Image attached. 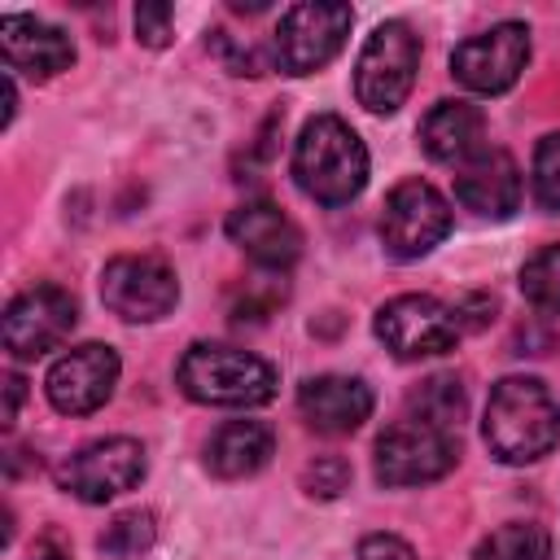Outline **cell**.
Instances as JSON below:
<instances>
[{
	"label": "cell",
	"instance_id": "6da1fadb",
	"mask_svg": "<svg viewBox=\"0 0 560 560\" xmlns=\"http://www.w3.org/2000/svg\"><path fill=\"white\" fill-rule=\"evenodd\" d=\"M481 438L499 464H534L560 442V402L538 376H503L486 398Z\"/></svg>",
	"mask_w": 560,
	"mask_h": 560
},
{
	"label": "cell",
	"instance_id": "7a4b0ae2",
	"mask_svg": "<svg viewBox=\"0 0 560 560\" xmlns=\"http://www.w3.org/2000/svg\"><path fill=\"white\" fill-rule=\"evenodd\" d=\"M293 179L319 206H350L368 184V149L337 114H315L293 140Z\"/></svg>",
	"mask_w": 560,
	"mask_h": 560
},
{
	"label": "cell",
	"instance_id": "3957f363",
	"mask_svg": "<svg viewBox=\"0 0 560 560\" xmlns=\"http://www.w3.org/2000/svg\"><path fill=\"white\" fill-rule=\"evenodd\" d=\"M179 389L206 407H262L276 398V368L241 346L197 341L175 368Z\"/></svg>",
	"mask_w": 560,
	"mask_h": 560
},
{
	"label": "cell",
	"instance_id": "277c9868",
	"mask_svg": "<svg viewBox=\"0 0 560 560\" xmlns=\"http://www.w3.org/2000/svg\"><path fill=\"white\" fill-rule=\"evenodd\" d=\"M420 39L407 22H381L359 61H354V96L368 114H398L416 88Z\"/></svg>",
	"mask_w": 560,
	"mask_h": 560
},
{
	"label": "cell",
	"instance_id": "5b68a950",
	"mask_svg": "<svg viewBox=\"0 0 560 560\" xmlns=\"http://www.w3.org/2000/svg\"><path fill=\"white\" fill-rule=\"evenodd\" d=\"M459 459V438L451 429H438L429 420H394L376 446H372V468H376V481L381 486H429V481H442Z\"/></svg>",
	"mask_w": 560,
	"mask_h": 560
},
{
	"label": "cell",
	"instance_id": "8992f818",
	"mask_svg": "<svg viewBox=\"0 0 560 560\" xmlns=\"http://www.w3.org/2000/svg\"><path fill=\"white\" fill-rule=\"evenodd\" d=\"M350 22H354L350 4L315 0V4L284 9L280 22H276V35H271V66L284 70V74H315V70H324L341 52V44L350 35Z\"/></svg>",
	"mask_w": 560,
	"mask_h": 560
},
{
	"label": "cell",
	"instance_id": "52a82bcc",
	"mask_svg": "<svg viewBox=\"0 0 560 560\" xmlns=\"http://www.w3.org/2000/svg\"><path fill=\"white\" fill-rule=\"evenodd\" d=\"M381 346L394 354V359H433V354H446L455 350V341L464 337V324L455 315V306L429 298V293H402V298H389L376 319H372Z\"/></svg>",
	"mask_w": 560,
	"mask_h": 560
},
{
	"label": "cell",
	"instance_id": "ba28073f",
	"mask_svg": "<svg viewBox=\"0 0 560 560\" xmlns=\"http://www.w3.org/2000/svg\"><path fill=\"white\" fill-rule=\"evenodd\" d=\"M451 232V206L429 179H402L389 188L381 210V245L389 258L411 262L442 245Z\"/></svg>",
	"mask_w": 560,
	"mask_h": 560
},
{
	"label": "cell",
	"instance_id": "9c48e42d",
	"mask_svg": "<svg viewBox=\"0 0 560 560\" xmlns=\"http://www.w3.org/2000/svg\"><path fill=\"white\" fill-rule=\"evenodd\" d=\"M144 468H149L144 446L136 438H101V442H88L74 455H66L52 468V477L66 494H74L83 503H109L122 490L140 486Z\"/></svg>",
	"mask_w": 560,
	"mask_h": 560
},
{
	"label": "cell",
	"instance_id": "30bf717a",
	"mask_svg": "<svg viewBox=\"0 0 560 560\" xmlns=\"http://www.w3.org/2000/svg\"><path fill=\"white\" fill-rule=\"evenodd\" d=\"M101 302L127 324H153L175 311L179 280L153 254H118L101 271Z\"/></svg>",
	"mask_w": 560,
	"mask_h": 560
},
{
	"label": "cell",
	"instance_id": "8fae6325",
	"mask_svg": "<svg viewBox=\"0 0 560 560\" xmlns=\"http://www.w3.org/2000/svg\"><path fill=\"white\" fill-rule=\"evenodd\" d=\"M74 324H79V302L61 284H35L4 306L0 337L13 359H39L57 350L74 332Z\"/></svg>",
	"mask_w": 560,
	"mask_h": 560
},
{
	"label": "cell",
	"instance_id": "7c38bea8",
	"mask_svg": "<svg viewBox=\"0 0 560 560\" xmlns=\"http://www.w3.org/2000/svg\"><path fill=\"white\" fill-rule=\"evenodd\" d=\"M529 61V26L525 22H499L481 35H468L451 52V74L481 96L508 92Z\"/></svg>",
	"mask_w": 560,
	"mask_h": 560
},
{
	"label": "cell",
	"instance_id": "4fadbf2b",
	"mask_svg": "<svg viewBox=\"0 0 560 560\" xmlns=\"http://www.w3.org/2000/svg\"><path fill=\"white\" fill-rule=\"evenodd\" d=\"M114 385H118V354L114 346L101 341H83L66 350L44 376V394L61 416H92L96 407L109 402Z\"/></svg>",
	"mask_w": 560,
	"mask_h": 560
},
{
	"label": "cell",
	"instance_id": "5bb4252c",
	"mask_svg": "<svg viewBox=\"0 0 560 560\" xmlns=\"http://www.w3.org/2000/svg\"><path fill=\"white\" fill-rule=\"evenodd\" d=\"M0 57H4L9 74L52 79L74 66V44L52 22H39L31 13H4L0 18Z\"/></svg>",
	"mask_w": 560,
	"mask_h": 560
},
{
	"label": "cell",
	"instance_id": "9a60e30c",
	"mask_svg": "<svg viewBox=\"0 0 560 560\" xmlns=\"http://www.w3.org/2000/svg\"><path fill=\"white\" fill-rule=\"evenodd\" d=\"M228 236L241 245L258 267L284 271L302 254V228L271 201H245L228 214Z\"/></svg>",
	"mask_w": 560,
	"mask_h": 560
},
{
	"label": "cell",
	"instance_id": "2e32d148",
	"mask_svg": "<svg viewBox=\"0 0 560 560\" xmlns=\"http://www.w3.org/2000/svg\"><path fill=\"white\" fill-rule=\"evenodd\" d=\"M455 197L481 219H508L521 210V166L508 149H481L455 175Z\"/></svg>",
	"mask_w": 560,
	"mask_h": 560
},
{
	"label": "cell",
	"instance_id": "e0dca14e",
	"mask_svg": "<svg viewBox=\"0 0 560 560\" xmlns=\"http://www.w3.org/2000/svg\"><path fill=\"white\" fill-rule=\"evenodd\" d=\"M298 411H302V420H306L315 433L341 438V433H354V429L372 416V389H368L359 376L324 372V376L302 381V389H298Z\"/></svg>",
	"mask_w": 560,
	"mask_h": 560
},
{
	"label": "cell",
	"instance_id": "ac0fdd59",
	"mask_svg": "<svg viewBox=\"0 0 560 560\" xmlns=\"http://www.w3.org/2000/svg\"><path fill=\"white\" fill-rule=\"evenodd\" d=\"M420 149L446 166L472 162L486 149V114L468 101H438L420 118Z\"/></svg>",
	"mask_w": 560,
	"mask_h": 560
},
{
	"label": "cell",
	"instance_id": "d6986e66",
	"mask_svg": "<svg viewBox=\"0 0 560 560\" xmlns=\"http://www.w3.org/2000/svg\"><path fill=\"white\" fill-rule=\"evenodd\" d=\"M271 451H276L271 424H262V420H228L206 442V468L219 481H241V477H254L258 468H267Z\"/></svg>",
	"mask_w": 560,
	"mask_h": 560
},
{
	"label": "cell",
	"instance_id": "ffe728a7",
	"mask_svg": "<svg viewBox=\"0 0 560 560\" xmlns=\"http://www.w3.org/2000/svg\"><path fill=\"white\" fill-rule=\"evenodd\" d=\"M472 560H551V534L534 521H508L477 542Z\"/></svg>",
	"mask_w": 560,
	"mask_h": 560
},
{
	"label": "cell",
	"instance_id": "44dd1931",
	"mask_svg": "<svg viewBox=\"0 0 560 560\" xmlns=\"http://www.w3.org/2000/svg\"><path fill=\"white\" fill-rule=\"evenodd\" d=\"M464 407H468V398H464V385L455 376H429V381H420V389H411V416L429 420L438 429L455 433L464 420Z\"/></svg>",
	"mask_w": 560,
	"mask_h": 560
},
{
	"label": "cell",
	"instance_id": "7402d4cb",
	"mask_svg": "<svg viewBox=\"0 0 560 560\" xmlns=\"http://www.w3.org/2000/svg\"><path fill=\"white\" fill-rule=\"evenodd\" d=\"M521 293L538 315H560V245H542L525 258Z\"/></svg>",
	"mask_w": 560,
	"mask_h": 560
},
{
	"label": "cell",
	"instance_id": "603a6c76",
	"mask_svg": "<svg viewBox=\"0 0 560 560\" xmlns=\"http://www.w3.org/2000/svg\"><path fill=\"white\" fill-rule=\"evenodd\" d=\"M153 538H158V525H153V512H144V508H136V512H118L105 529H101V551L105 556H118V560H127V556H140V551H149L153 547Z\"/></svg>",
	"mask_w": 560,
	"mask_h": 560
},
{
	"label": "cell",
	"instance_id": "cb8c5ba5",
	"mask_svg": "<svg viewBox=\"0 0 560 560\" xmlns=\"http://www.w3.org/2000/svg\"><path fill=\"white\" fill-rule=\"evenodd\" d=\"M534 197L542 210H560V131L542 136L534 149Z\"/></svg>",
	"mask_w": 560,
	"mask_h": 560
},
{
	"label": "cell",
	"instance_id": "d4e9b609",
	"mask_svg": "<svg viewBox=\"0 0 560 560\" xmlns=\"http://www.w3.org/2000/svg\"><path fill=\"white\" fill-rule=\"evenodd\" d=\"M302 486H306L311 499H337L350 486V464L341 455H315L302 468Z\"/></svg>",
	"mask_w": 560,
	"mask_h": 560
},
{
	"label": "cell",
	"instance_id": "484cf974",
	"mask_svg": "<svg viewBox=\"0 0 560 560\" xmlns=\"http://www.w3.org/2000/svg\"><path fill=\"white\" fill-rule=\"evenodd\" d=\"M136 39L144 48H162L171 39V4H140L136 9Z\"/></svg>",
	"mask_w": 560,
	"mask_h": 560
},
{
	"label": "cell",
	"instance_id": "4316f807",
	"mask_svg": "<svg viewBox=\"0 0 560 560\" xmlns=\"http://www.w3.org/2000/svg\"><path fill=\"white\" fill-rule=\"evenodd\" d=\"M359 560H416V551L398 534H368L359 542Z\"/></svg>",
	"mask_w": 560,
	"mask_h": 560
},
{
	"label": "cell",
	"instance_id": "83f0119b",
	"mask_svg": "<svg viewBox=\"0 0 560 560\" xmlns=\"http://www.w3.org/2000/svg\"><path fill=\"white\" fill-rule=\"evenodd\" d=\"M22 385H26L22 376H4V394H9V402H4V424L18 420V407H22V394H26Z\"/></svg>",
	"mask_w": 560,
	"mask_h": 560
},
{
	"label": "cell",
	"instance_id": "f1b7e54d",
	"mask_svg": "<svg viewBox=\"0 0 560 560\" xmlns=\"http://www.w3.org/2000/svg\"><path fill=\"white\" fill-rule=\"evenodd\" d=\"M35 560H70V547L57 538V534H44L35 542Z\"/></svg>",
	"mask_w": 560,
	"mask_h": 560
}]
</instances>
